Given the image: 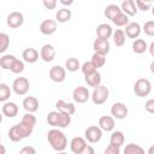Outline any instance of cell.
Listing matches in <instances>:
<instances>
[{"instance_id": "obj_1", "label": "cell", "mask_w": 154, "mask_h": 154, "mask_svg": "<svg viewBox=\"0 0 154 154\" xmlns=\"http://www.w3.org/2000/svg\"><path fill=\"white\" fill-rule=\"evenodd\" d=\"M47 140L51 147L57 152H64L67 147V138L59 129H51L47 134Z\"/></svg>"}, {"instance_id": "obj_2", "label": "cell", "mask_w": 154, "mask_h": 154, "mask_svg": "<svg viewBox=\"0 0 154 154\" xmlns=\"http://www.w3.org/2000/svg\"><path fill=\"white\" fill-rule=\"evenodd\" d=\"M47 123L53 128H67L71 124V116L59 111H52L47 114Z\"/></svg>"}, {"instance_id": "obj_3", "label": "cell", "mask_w": 154, "mask_h": 154, "mask_svg": "<svg viewBox=\"0 0 154 154\" xmlns=\"http://www.w3.org/2000/svg\"><path fill=\"white\" fill-rule=\"evenodd\" d=\"M152 91V84L147 78H140L134 84V93L138 97L148 96Z\"/></svg>"}, {"instance_id": "obj_4", "label": "cell", "mask_w": 154, "mask_h": 154, "mask_svg": "<svg viewBox=\"0 0 154 154\" xmlns=\"http://www.w3.org/2000/svg\"><path fill=\"white\" fill-rule=\"evenodd\" d=\"M109 96V90L106 85H99L97 88L94 89L93 94H91V100L95 105H102L108 100Z\"/></svg>"}, {"instance_id": "obj_5", "label": "cell", "mask_w": 154, "mask_h": 154, "mask_svg": "<svg viewBox=\"0 0 154 154\" xmlns=\"http://www.w3.org/2000/svg\"><path fill=\"white\" fill-rule=\"evenodd\" d=\"M12 89H13V91H14L17 95H19V96L25 95V94L29 91V89H30L29 79H28L26 77H17V78L13 81V83H12Z\"/></svg>"}, {"instance_id": "obj_6", "label": "cell", "mask_w": 154, "mask_h": 154, "mask_svg": "<svg viewBox=\"0 0 154 154\" xmlns=\"http://www.w3.org/2000/svg\"><path fill=\"white\" fill-rule=\"evenodd\" d=\"M84 137L88 142L90 143H96L101 140L102 137V130L100 129L99 125H90L85 129L84 131Z\"/></svg>"}, {"instance_id": "obj_7", "label": "cell", "mask_w": 154, "mask_h": 154, "mask_svg": "<svg viewBox=\"0 0 154 154\" xmlns=\"http://www.w3.org/2000/svg\"><path fill=\"white\" fill-rule=\"evenodd\" d=\"M49 78L55 82V83H61L65 81L66 78V69L60 66V65H55L52 66L49 69Z\"/></svg>"}, {"instance_id": "obj_8", "label": "cell", "mask_w": 154, "mask_h": 154, "mask_svg": "<svg viewBox=\"0 0 154 154\" xmlns=\"http://www.w3.org/2000/svg\"><path fill=\"white\" fill-rule=\"evenodd\" d=\"M89 97H90V94L85 87L79 85V87L75 88L72 91V99L77 103H85L89 100Z\"/></svg>"}, {"instance_id": "obj_9", "label": "cell", "mask_w": 154, "mask_h": 154, "mask_svg": "<svg viewBox=\"0 0 154 154\" xmlns=\"http://www.w3.org/2000/svg\"><path fill=\"white\" fill-rule=\"evenodd\" d=\"M129 109L123 102H114L111 107V114L114 119H124L128 117Z\"/></svg>"}, {"instance_id": "obj_10", "label": "cell", "mask_w": 154, "mask_h": 154, "mask_svg": "<svg viewBox=\"0 0 154 154\" xmlns=\"http://www.w3.org/2000/svg\"><path fill=\"white\" fill-rule=\"evenodd\" d=\"M23 22H24V17H23V14H22L20 12H18V11L11 12V13L7 16V19H6L7 25H8L10 28H12V29H17V28L22 26Z\"/></svg>"}, {"instance_id": "obj_11", "label": "cell", "mask_w": 154, "mask_h": 154, "mask_svg": "<svg viewBox=\"0 0 154 154\" xmlns=\"http://www.w3.org/2000/svg\"><path fill=\"white\" fill-rule=\"evenodd\" d=\"M40 58L46 63L52 61L55 58V48L52 45H48V43L43 45L41 47V51H40Z\"/></svg>"}, {"instance_id": "obj_12", "label": "cell", "mask_w": 154, "mask_h": 154, "mask_svg": "<svg viewBox=\"0 0 154 154\" xmlns=\"http://www.w3.org/2000/svg\"><path fill=\"white\" fill-rule=\"evenodd\" d=\"M85 147H87V141H85V138H83L81 136L73 137L70 142V149L73 154H79Z\"/></svg>"}, {"instance_id": "obj_13", "label": "cell", "mask_w": 154, "mask_h": 154, "mask_svg": "<svg viewBox=\"0 0 154 154\" xmlns=\"http://www.w3.org/2000/svg\"><path fill=\"white\" fill-rule=\"evenodd\" d=\"M55 107H57V111H59L61 113H65V114H69V116H72L76 112V106L73 103L66 102L64 100H58L55 102Z\"/></svg>"}, {"instance_id": "obj_14", "label": "cell", "mask_w": 154, "mask_h": 154, "mask_svg": "<svg viewBox=\"0 0 154 154\" xmlns=\"http://www.w3.org/2000/svg\"><path fill=\"white\" fill-rule=\"evenodd\" d=\"M40 31L43 35H52L57 31V20L53 19H45L40 24Z\"/></svg>"}, {"instance_id": "obj_15", "label": "cell", "mask_w": 154, "mask_h": 154, "mask_svg": "<svg viewBox=\"0 0 154 154\" xmlns=\"http://www.w3.org/2000/svg\"><path fill=\"white\" fill-rule=\"evenodd\" d=\"M141 31H142V28H141V25L137 22H130L125 26V35L129 38H135L136 40L140 36Z\"/></svg>"}, {"instance_id": "obj_16", "label": "cell", "mask_w": 154, "mask_h": 154, "mask_svg": "<svg viewBox=\"0 0 154 154\" xmlns=\"http://www.w3.org/2000/svg\"><path fill=\"white\" fill-rule=\"evenodd\" d=\"M22 105H23V108L26 111V113H34V112H36L38 109V106H40L38 105V100L35 96H26L23 100Z\"/></svg>"}, {"instance_id": "obj_17", "label": "cell", "mask_w": 154, "mask_h": 154, "mask_svg": "<svg viewBox=\"0 0 154 154\" xmlns=\"http://www.w3.org/2000/svg\"><path fill=\"white\" fill-rule=\"evenodd\" d=\"M93 48H94L95 53H100V54L106 55L109 52V42H108V40L96 38L93 42Z\"/></svg>"}, {"instance_id": "obj_18", "label": "cell", "mask_w": 154, "mask_h": 154, "mask_svg": "<svg viewBox=\"0 0 154 154\" xmlns=\"http://www.w3.org/2000/svg\"><path fill=\"white\" fill-rule=\"evenodd\" d=\"M96 35H97V38L108 40L111 36H113V29L109 24L102 23L96 28Z\"/></svg>"}, {"instance_id": "obj_19", "label": "cell", "mask_w": 154, "mask_h": 154, "mask_svg": "<svg viewBox=\"0 0 154 154\" xmlns=\"http://www.w3.org/2000/svg\"><path fill=\"white\" fill-rule=\"evenodd\" d=\"M99 126L102 131H112L114 129V118L112 116H102L99 118Z\"/></svg>"}, {"instance_id": "obj_20", "label": "cell", "mask_w": 154, "mask_h": 154, "mask_svg": "<svg viewBox=\"0 0 154 154\" xmlns=\"http://www.w3.org/2000/svg\"><path fill=\"white\" fill-rule=\"evenodd\" d=\"M120 8H122V12L125 13L128 17L135 16L137 13V6H136V2L134 0H125V1H123L122 5H120Z\"/></svg>"}, {"instance_id": "obj_21", "label": "cell", "mask_w": 154, "mask_h": 154, "mask_svg": "<svg viewBox=\"0 0 154 154\" xmlns=\"http://www.w3.org/2000/svg\"><path fill=\"white\" fill-rule=\"evenodd\" d=\"M1 111H2V114L7 118H13L18 114V106L17 103L14 102H4L2 107H1Z\"/></svg>"}, {"instance_id": "obj_22", "label": "cell", "mask_w": 154, "mask_h": 154, "mask_svg": "<svg viewBox=\"0 0 154 154\" xmlns=\"http://www.w3.org/2000/svg\"><path fill=\"white\" fill-rule=\"evenodd\" d=\"M22 58L25 63H29V64L36 63L38 60V52L35 48H26V49L23 51Z\"/></svg>"}, {"instance_id": "obj_23", "label": "cell", "mask_w": 154, "mask_h": 154, "mask_svg": "<svg viewBox=\"0 0 154 154\" xmlns=\"http://www.w3.org/2000/svg\"><path fill=\"white\" fill-rule=\"evenodd\" d=\"M84 79H85V82L89 87H93L95 89L99 85H101V79L102 78H101V73L99 71H96V72H94L89 76H84Z\"/></svg>"}, {"instance_id": "obj_24", "label": "cell", "mask_w": 154, "mask_h": 154, "mask_svg": "<svg viewBox=\"0 0 154 154\" xmlns=\"http://www.w3.org/2000/svg\"><path fill=\"white\" fill-rule=\"evenodd\" d=\"M71 10H69L67 7H63L60 10H58L57 14H55V19L58 23H66L71 19Z\"/></svg>"}, {"instance_id": "obj_25", "label": "cell", "mask_w": 154, "mask_h": 154, "mask_svg": "<svg viewBox=\"0 0 154 154\" xmlns=\"http://www.w3.org/2000/svg\"><path fill=\"white\" fill-rule=\"evenodd\" d=\"M125 142V136L122 131H113L111 137H109V144L117 146V147H122Z\"/></svg>"}, {"instance_id": "obj_26", "label": "cell", "mask_w": 154, "mask_h": 154, "mask_svg": "<svg viewBox=\"0 0 154 154\" xmlns=\"http://www.w3.org/2000/svg\"><path fill=\"white\" fill-rule=\"evenodd\" d=\"M103 13H105V16H106L108 19L112 20L114 17H117L119 13H122V8H120V6H118V5H116V4H111V5L106 6Z\"/></svg>"}, {"instance_id": "obj_27", "label": "cell", "mask_w": 154, "mask_h": 154, "mask_svg": "<svg viewBox=\"0 0 154 154\" xmlns=\"http://www.w3.org/2000/svg\"><path fill=\"white\" fill-rule=\"evenodd\" d=\"M147 49H148V46H147V42H146L143 38H136V40L132 42V51H134L136 54H142V53H144Z\"/></svg>"}, {"instance_id": "obj_28", "label": "cell", "mask_w": 154, "mask_h": 154, "mask_svg": "<svg viewBox=\"0 0 154 154\" xmlns=\"http://www.w3.org/2000/svg\"><path fill=\"white\" fill-rule=\"evenodd\" d=\"M16 126H17V129H18V131H19V134H20V136H22L23 138L29 137V136L32 134L34 126H31V125H29V124H26V123L20 122V123H18V124H16Z\"/></svg>"}, {"instance_id": "obj_29", "label": "cell", "mask_w": 154, "mask_h": 154, "mask_svg": "<svg viewBox=\"0 0 154 154\" xmlns=\"http://www.w3.org/2000/svg\"><path fill=\"white\" fill-rule=\"evenodd\" d=\"M126 35H125V31L122 30V29H117L116 31H113V42L117 47H122L124 43H125V38Z\"/></svg>"}, {"instance_id": "obj_30", "label": "cell", "mask_w": 154, "mask_h": 154, "mask_svg": "<svg viewBox=\"0 0 154 154\" xmlns=\"http://www.w3.org/2000/svg\"><path fill=\"white\" fill-rule=\"evenodd\" d=\"M16 59L17 58L14 55H12V54H5V55H2L0 58V66L4 70H10L11 66H12V64H13V61Z\"/></svg>"}, {"instance_id": "obj_31", "label": "cell", "mask_w": 154, "mask_h": 154, "mask_svg": "<svg viewBox=\"0 0 154 154\" xmlns=\"http://www.w3.org/2000/svg\"><path fill=\"white\" fill-rule=\"evenodd\" d=\"M124 154H146V152L141 146L136 143H129L124 148Z\"/></svg>"}, {"instance_id": "obj_32", "label": "cell", "mask_w": 154, "mask_h": 154, "mask_svg": "<svg viewBox=\"0 0 154 154\" xmlns=\"http://www.w3.org/2000/svg\"><path fill=\"white\" fill-rule=\"evenodd\" d=\"M65 69L70 72H75L77 71L78 69H81V65H79V61L77 58H69L66 61H65Z\"/></svg>"}, {"instance_id": "obj_33", "label": "cell", "mask_w": 154, "mask_h": 154, "mask_svg": "<svg viewBox=\"0 0 154 154\" xmlns=\"http://www.w3.org/2000/svg\"><path fill=\"white\" fill-rule=\"evenodd\" d=\"M112 23L114 24V25H117V26H126L130 22H129V17L125 14V13H119L117 17H114L113 19H112Z\"/></svg>"}, {"instance_id": "obj_34", "label": "cell", "mask_w": 154, "mask_h": 154, "mask_svg": "<svg viewBox=\"0 0 154 154\" xmlns=\"http://www.w3.org/2000/svg\"><path fill=\"white\" fill-rule=\"evenodd\" d=\"M81 70H82V72H83L84 76H89V75L96 72V71H97V67H96V66L93 64V61L90 60V61H85V63L81 66Z\"/></svg>"}, {"instance_id": "obj_35", "label": "cell", "mask_w": 154, "mask_h": 154, "mask_svg": "<svg viewBox=\"0 0 154 154\" xmlns=\"http://www.w3.org/2000/svg\"><path fill=\"white\" fill-rule=\"evenodd\" d=\"M91 61H93V64H94L97 69H99V67H102V66L106 64V55L94 52V54L91 55Z\"/></svg>"}, {"instance_id": "obj_36", "label": "cell", "mask_w": 154, "mask_h": 154, "mask_svg": "<svg viewBox=\"0 0 154 154\" xmlns=\"http://www.w3.org/2000/svg\"><path fill=\"white\" fill-rule=\"evenodd\" d=\"M11 96V89L6 83H0V101L6 102Z\"/></svg>"}, {"instance_id": "obj_37", "label": "cell", "mask_w": 154, "mask_h": 154, "mask_svg": "<svg viewBox=\"0 0 154 154\" xmlns=\"http://www.w3.org/2000/svg\"><path fill=\"white\" fill-rule=\"evenodd\" d=\"M7 135H8V138H10L12 142H19V141L23 138V137L20 136V134H19V131H18V129H17L16 125H13L12 128H10Z\"/></svg>"}, {"instance_id": "obj_38", "label": "cell", "mask_w": 154, "mask_h": 154, "mask_svg": "<svg viewBox=\"0 0 154 154\" xmlns=\"http://www.w3.org/2000/svg\"><path fill=\"white\" fill-rule=\"evenodd\" d=\"M10 46V37L7 34L1 32L0 34V53H4Z\"/></svg>"}, {"instance_id": "obj_39", "label": "cell", "mask_w": 154, "mask_h": 154, "mask_svg": "<svg viewBox=\"0 0 154 154\" xmlns=\"http://www.w3.org/2000/svg\"><path fill=\"white\" fill-rule=\"evenodd\" d=\"M23 70H24V63L19 59H16L10 69V71L13 73H20V72H23Z\"/></svg>"}, {"instance_id": "obj_40", "label": "cell", "mask_w": 154, "mask_h": 154, "mask_svg": "<svg viewBox=\"0 0 154 154\" xmlns=\"http://www.w3.org/2000/svg\"><path fill=\"white\" fill-rule=\"evenodd\" d=\"M142 30L144 31L146 35L148 36H154V20H148L144 23Z\"/></svg>"}, {"instance_id": "obj_41", "label": "cell", "mask_w": 154, "mask_h": 154, "mask_svg": "<svg viewBox=\"0 0 154 154\" xmlns=\"http://www.w3.org/2000/svg\"><path fill=\"white\" fill-rule=\"evenodd\" d=\"M135 2H136V6H137V10H141L143 12L148 11L153 5L152 1H143V0H136Z\"/></svg>"}, {"instance_id": "obj_42", "label": "cell", "mask_w": 154, "mask_h": 154, "mask_svg": "<svg viewBox=\"0 0 154 154\" xmlns=\"http://www.w3.org/2000/svg\"><path fill=\"white\" fill-rule=\"evenodd\" d=\"M20 122L26 123V124H29V125H31V126H35V124H36V117H35L32 113H25V114L22 117V120H20Z\"/></svg>"}, {"instance_id": "obj_43", "label": "cell", "mask_w": 154, "mask_h": 154, "mask_svg": "<svg viewBox=\"0 0 154 154\" xmlns=\"http://www.w3.org/2000/svg\"><path fill=\"white\" fill-rule=\"evenodd\" d=\"M120 153V148L113 144H108L103 152V154H119Z\"/></svg>"}, {"instance_id": "obj_44", "label": "cell", "mask_w": 154, "mask_h": 154, "mask_svg": "<svg viewBox=\"0 0 154 154\" xmlns=\"http://www.w3.org/2000/svg\"><path fill=\"white\" fill-rule=\"evenodd\" d=\"M144 108L148 113L154 114V99H149L146 103H144Z\"/></svg>"}, {"instance_id": "obj_45", "label": "cell", "mask_w": 154, "mask_h": 154, "mask_svg": "<svg viewBox=\"0 0 154 154\" xmlns=\"http://www.w3.org/2000/svg\"><path fill=\"white\" fill-rule=\"evenodd\" d=\"M43 6L47 8V10H54L55 6H57V0H43Z\"/></svg>"}, {"instance_id": "obj_46", "label": "cell", "mask_w": 154, "mask_h": 154, "mask_svg": "<svg viewBox=\"0 0 154 154\" xmlns=\"http://www.w3.org/2000/svg\"><path fill=\"white\" fill-rule=\"evenodd\" d=\"M19 154H36V149L31 146H25L19 150Z\"/></svg>"}, {"instance_id": "obj_47", "label": "cell", "mask_w": 154, "mask_h": 154, "mask_svg": "<svg viewBox=\"0 0 154 154\" xmlns=\"http://www.w3.org/2000/svg\"><path fill=\"white\" fill-rule=\"evenodd\" d=\"M79 154H95V149H94L91 146L87 144V147H85V148H84Z\"/></svg>"}, {"instance_id": "obj_48", "label": "cell", "mask_w": 154, "mask_h": 154, "mask_svg": "<svg viewBox=\"0 0 154 154\" xmlns=\"http://www.w3.org/2000/svg\"><path fill=\"white\" fill-rule=\"evenodd\" d=\"M148 51H149V53H150V55L152 57H154V41L149 45V47H148Z\"/></svg>"}, {"instance_id": "obj_49", "label": "cell", "mask_w": 154, "mask_h": 154, "mask_svg": "<svg viewBox=\"0 0 154 154\" xmlns=\"http://www.w3.org/2000/svg\"><path fill=\"white\" fill-rule=\"evenodd\" d=\"M63 5H65V6H70V5H72L73 4V1H65V0H61L60 1Z\"/></svg>"}, {"instance_id": "obj_50", "label": "cell", "mask_w": 154, "mask_h": 154, "mask_svg": "<svg viewBox=\"0 0 154 154\" xmlns=\"http://www.w3.org/2000/svg\"><path fill=\"white\" fill-rule=\"evenodd\" d=\"M147 154H154V144L149 147V149H148V153H147Z\"/></svg>"}, {"instance_id": "obj_51", "label": "cell", "mask_w": 154, "mask_h": 154, "mask_svg": "<svg viewBox=\"0 0 154 154\" xmlns=\"http://www.w3.org/2000/svg\"><path fill=\"white\" fill-rule=\"evenodd\" d=\"M149 69H150V72L154 75V61H152V63H150V66H149Z\"/></svg>"}, {"instance_id": "obj_52", "label": "cell", "mask_w": 154, "mask_h": 154, "mask_svg": "<svg viewBox=\"0 0 154 154\" xmlns=\"http://www.w3.org/2000/svg\"><path fill=\"white\" fill-rule=\"evenodd\" d=\"M0 147H1V154H5V147H4V144H1Z\"/></svg>"}, {"instance_id": "obj_53", "label": "cell", "mask_w": 154, "mask_h": 154, "mask_svg": "<svg viewBox=\"0 0 154 154\" xmlns=\"http://www.w3.org/2000/svg\"><path fill=\"white\" fill-rule=\"evenodd\" d=\"M152 14L154 16V2H153V5H152Z\"/></svg>"}, {"instance_id": "obj_54", "label": "cell", "mask_w": 154, "mask_h": 154, "mask_svg": "<svg viewBox=\"0 0 154 154\" xmlns=\"http://www.w3.org/2000/svg\"><path fill=\"white\" fill-rule=\"evenodd\" d=\"M58 154H67V153H65V152H58Z\"/></svg>"}, {"instance_id": "obj_55", "label": "cell", "mask_w": 154, "mask_h": 154, "mask_svg": "<svg viewBox=\"0 0 154 154\" xmlns=\"http://www.w3.org/2000/svg\"><path fill=\"white\" fill-rule=\"evenodd\" d=\"M102 154H103V153H102Z\"/></svg>"}]
</instances>
